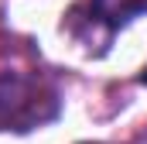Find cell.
Segmentation results:
<instances>
[{"label":"cell","instance_id":"cell-2","mask_svg":"<svg viewBox=\"0 0 147 144\" xmlns=\"http://www.w3.org/2000/svg\"><path fill=\"white\" fill-rule=\"evenodd\" d=\"M140 14H147V0H82L65 14L62 28L79 45H86V52L99 45V55H103L113 45V35Z\"/></svg>","mask_w":147,"mask_h":144},{"label":"cell","instance_id":"cell-1","mask_svg":"<svg viewBox=\"0 0 147 144\" xmlns=\"http://www.w3.org/2000/svg\"><path fill=\"white\" fill-rule=\"evenodd\" d=\"M62 113V96L55 82L31 69H7L0 72V127L28 134L38 130Z\"/></svg>","mask_w":147,"mask_h":144},{"label":"cell","instance_id":"cell-3","mask_svg":"<svg viewBox=\"0 0 147 144\" xmlns=\"http://www.w3.org/2000/svg\"><path fill=\"white\" fill-rule=\"evenodd\" d=\"M140 82H144V86H147V65H144V72H140Z\"/></svg>","mask_w":147,"mask_h":144}]
</instances>
